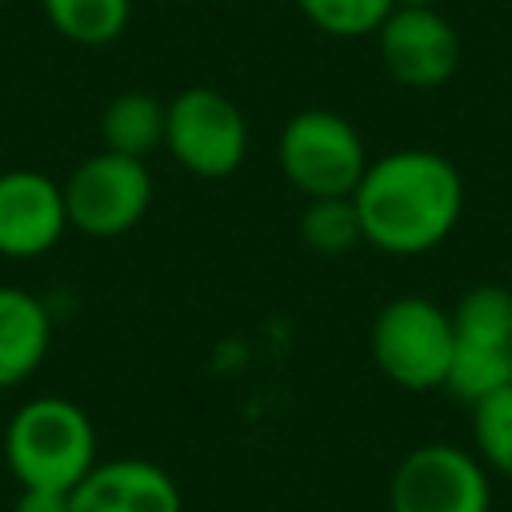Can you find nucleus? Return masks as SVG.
<instances>
[{"instance_id": "1", "label": "nucleus", "mask_w": 512, "mask_h": 512, "mask_svg": "<svg viewBox=\"0 0 512 512\" xmlns=\"http://www.w3.org/2000/svg\"><path fill=\"white\" fill-rule=\"evenodd\" d=\"M352 204L364 244L388 256H424L460 224L464 176L432 148H396L368 160Z\"/></svg>"}, {"instance_id": "2", "label": "nucleus", "mask_w": 512, "mask_h": 512, "mask_svg": "<svg viewBox=\"0 0 512 512\" xmlns=\"http://www.w3.org/2000/svg\"><path fill=\"white\" fill-rule=\"evenodd\" d=\"M4 460L20 488L72 492L96 456V428L88 412L64 396H36L20 404L4 428Z\"/></svg>"}, {"instance_id": "3", "label": "nucleus", "mask_w": 512, "mask_h": 512, "mask_svg": "<svg viewBox=\"0 0 512 512\" xmlns=\"http://www.w3.org/2000/svg\"><path fill=\"white\" fill-rule=\"evenodd\" d=\"M376 368L408 392L444 388L452 368V312L428 296H392L372 320Z\"/></svg>"}, {"instance_id": "4", "label": "nucleus", "mask_w": 512, "mask_h": 512, "mask_svg": "<svg viewBox=\"0 0 512 512\" xmlns=\"http://www.w3.org/2000/svg\"><path fill=\"white\" fill-rule=\"evenodd\" d=\"M276 164L284 180L308 200L352 196L368 168V148L348 116L332 108H304L280 128Z\"/></svg>"}, {"instance_id": "5", "label": "nucleus", "mask_w": 512, "mask_h": 512, "mask_svg": "<svg viewBox=\"0 0 512 512\" xmlns=\"http://www.w3.org/2000/svg\"><path fill=\"white\" fill-rule=\"evenodd\" d=\"M504 384H512V292L476 284L452 308V368L444 388L476 404Z\"/></svg>"}, {"instance_id": "6", "label": "nucleus", "mask_w": 512, "mask_h": 512, "mask_svg": "<svg viewBox=\"0 0 512 512\" xmlns=\"http://www.w3.org/2000/svg\"><path fill=\"white\" fill-rule=\"evenodd\" d=\"M164 148L184 172L224 180L248 156L244 112L216 88H184L164 104Z\"/></svg>"}, {"instance_id": "7", "label": "nucleus", "mask_w": 512, "mask_h": 512, "mask_svg": "<svg viewBox=\"0 0 512 512\" xmlns=\"http://www.w3.org/2000/svg\"><path fill=\"white\" fill-rule=\"evenodd\" d=\"M68 228L112 240L136 228L152 208V172L144 160L100 148L80 160L64 180Z\"/></svg>"}, {"instance_id": "8", "label": "nucleus", "mask_w": 512, "mask_h": 512, "mask_svg": "<svg viewBox=\"0 0 512 512\" xmlns=\"http://www.w3.org/2000/svg\"><path fill=\"white\" fill-rule=\"evenodd\" d=\"M388 512H492V480L460 444H420L392 468Z\"/></svg>"}, {"instance_id": "9", "label": "nucleus", "mask_w": 512, "mask_h": 512, "mask_svg": "<svg viewBox=\"0 0 512 512\" xmlns=\"http://www.w3.org/2000/svg\"><path fill=\"white\" fill-rule=\"evenodd\" d=\"M372 36L384 72L404 88H440L460 68V32L440 8H392Z\"/></svg>"}, {"instance_id": "10", "label": "nucleus", "mask_w": 512, "mask_h": 512, "mask_svg": "<svg viewBox=\"0 0 512 512\" xmlns=\"http://www.w3.org/2000/svg\"><path fill=\"white\" fill-rule=\"evenodd\" d=\"M68 232L64 184L36 168L0 172V256L36 260Z\"/></svg>"}, {"instance_id": "11", "label": "nucleus", "mask_w": 512, "mask_h": 512, "mask_svg": "<svg viewBox=\"0 0 512 512\" xmlns=\"http://www.w3.org/2000/svg\"><path fill=\"white\" fill-rule=\"evenodd\" d=\"M68 500L72 512H184L176 480L144 456L96 460Z\"/></svg>"}, {"instance_id": "12", "label": "nucleus", "mask_w": 512, "mask_h": 512, "mask_svg": "<svg viewBox=\"0 0 512 512\" xmlns=\"http://www.w3.org/2000/svg\"><path fill=\"white\" fill-rule=\"evenodd\" d=\"M52 344V316L28 288L0 284V392L36 376Z\"/></svg>"}, {"instance_id": "13", "label": "nucleus", "mask_w": 512, "mask_h": 512, "mask_svg": "<svg viewBox=\"0 0 512 512\" xmlns=\"http://www.w3.org/2000/svg\"><path fill=\"white\" fill-rule=\"evenodd\" d=\"M100 140L112 152L148 160L164 144V100L140 88L112 96L100 112Z\"/></svg>"}, {"instance_id": "14", "label": "nucleus", "mask_w": 512, "mask_h": 512, "mask_svg": "<svg viewBox=\"0 0 512 512\" xmlns=\"http://www.w3.org/2000/svg\"><path fill=\"white\" fill-rule=\"evenodd\" d=\"M40 8L52 32L80 48L112 44L132 20V0H40Z\"/></svg>"}, {"instance_id": "15", "label": "nucleus", "mask_w": 512, "mask_h": 512, "mask_svg": "<svg viewBox=\"0 0 512 512\" xmlns=\"http://www.w3.org/2000/svg\"><path fill=\"white\" fill-rule=\"evenodd\" d=\"M300 240L320 256H344L364 244L352 196H316L300 212Z\"/></svg>"}, {"instance_id": "16", "label": "nucleus", "mask_w": 512, "mask_h": 512, "mask_svg": "<svg viewBox=\"0 0 512 512\" xmlns=\"http://www.w3.org/2000/svg\"><path fill=\"white\" fill-rule=\"evenodd\" d=\"M472 440H476L480 464L512 480V384L472 404Z\"/></svg>"}, {"instance_id": "17", "label": "nucleus", "mask_w": 512, "mask_h": 512, "mask_svg": "<svg viewBox=\"0 0 512 512\" xmlns=\"http://www.w3.org/2000/svg\"><path fill=\"white\" fill-rule=\"evenodd\" d=\"M304 20L328 36L352 40V36H372L384 16L396 8V0H296Z\"/></svg>"}, {"instance_id": "18", "label": "nucleus", "mask_w": 512, "mask_h": 512, "mask_svg": "<svg viewBox=\"0 0 512 512\" xmlns=\"http://www.w3.org/2000/svg\"><path fill=\"white\" fill-rule=\"evenodd\" d=\"M12 512H72V500L60 488H20Z\"/></svg>"}, {"instance_id": "19", "label": "nucleus", "mask_w": 512, "mask_h": 512, "mask_svg": "<svg viewBox=\"0 0 512 512\" xmlns=\"http://www.w3.org/2000/svg\"><path fill=\"white\" fill-rule=\"evenodd\" d=\"M440 0H396V8H436Z\"/></svg>"}]
</instances>
